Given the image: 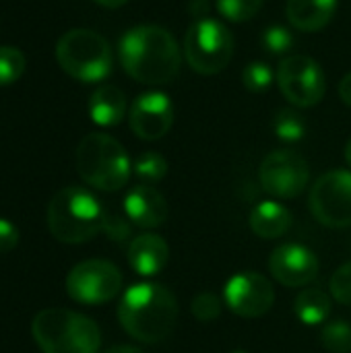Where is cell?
I'll return each mask as SVG.
<instances>
[{
  "instance_id": "30",
  "label": "cell",
  "mask_w": 351,
  "mask_h": 353,
  "mask_svg": "<svg viewBox=\"0 0 351 353\" xmlns=\"http://www.w3.org/2000/svg\"><path fill=\"white\" fill-rule=\"evenodd\" d=\"M130 219L128 217H120V215H110L106 213L103 219V232L114 240V242H124L130 236Z\"/></svg>"
},
{
  "instance_id": "3",
  "label": "cell",
  "mask_w": 351,
  "mask_h": 353,
  "mask_svg": "<svg viewBox=\"0 0 351 353\" xmlns=\"http://www.w3.org/2000/svg\"><path fill=\"white\" fill-rule=\"evenodd\" d=\"M106 211L97 196L81 186L58 190L48 205V228L58 242L85 244L103 230Z\"/></svg>"
},
{
  "instance_id": "19",
  "label": "cell",
  "mask_w": 351,
  "mask_h": 353,
  "mask_svg": "<svg viewBox=\"0 0 351 353\" xmlns=\"http://www.w3.org/2000/svg\"><path fill=\"white\" fill-rule=\"evenodd\" d=\"M126 116V95L116 85H101L89 97V118L103 128L116 126Z\"/></svg>"
},
{
  "instance_id": "12",
  "label": "cell",
  "mask_w": 351,
  "mask_h": 353,
  "mask_svg": "<svg viewBox=\"0 0 351 353\" xmlns=\"http://www.w3.org/2000/svg\"><path fill=\"white\" fill-rule=\"evenodd\" d=\"M225 306L240 319H261L275 304L271 281L254 271H242L228 279L223 288Z\"/></svg>"
},
{
  "instance_id": "13",
  "label": "cell",
  "mask_w": 351,
  "mask_h": 353,
  "mask_svg": "<svg viewBox=\"0 0 351 353\" xmlns=\"http://www.w3.org/2000/svg\"><path fill=\"white\" fill-rule=\"evenodd\" d=\"M130 130L143 141H159L174 124V103L161 91L141 93L128 112Z\"/></svg>"
},
{
  "instance_id": "24",
  "label": "cell",
  "mask_w": 351,
  "mask_h": 353,
  "mask_svg": "<svg viewBox=\"0 0 351 353\" xmlns=\"http://www.w3.org/2000/svg\"><path fill=\"white\" fill-rule=\"evenodd\" d=\"M321 343L331 353H351V325L345 321H331L321 331Z\"/></svg>"
},
{
  "instance_id": "5",
  "label": "cell",
  "mask_w": 351,
  "mask_h": 353,
  "mask_svg": "<svg viewBox=\"0 0 351 353\" xmlns=\"http://www.w3.org/2000/svg\"><path fill=\"white\" fill-rule=\"evenodd\" d=\"M77 172L85 184L103 192H116L130 180L132 163L114 137L91 132L77 147Z\"/></svg>"
},
{
  "instance_id": "11",
  "label": "cell",
  "mask_w": 351,
  "mask_h": 353,
  "mask_svg": "<svg viewBox=\"0 0 351 353\" xmlns=\"http://www.w3.org/2000/svg\"><path fill=\"white\" fill-rule=\"evenodd\" d=\"M259 180L267 194L275 199H296L310 182V168L300 153L277 149L263 159Z\"/></svg>"
},
{
  "instance_id": "36",
  "label": "cell",
  "mask_w": 351,
  "mask_h": 353,
  "mask_svg": "<svg viewBox=\"0 0 351 353\" xmlns=\"http://www.w3.org/2000/svg\"><path fill=\"white\" fill-rule=\"evenodd\" d=\"M345 159H348V163L351 165V139L348 141V145H345Z\"/></svg>"
},
{
  "instance_id": "21",
  "label": "cell",
  "mask_w": 351,
  "mask_h": 353,
  "mask_svg": "<svg viewBox=\"0 0 351 353\" xmlns=\"http://www.w3.org/2000/svg\"><path fill=\"white\" fill-rule=\"evenodd\" d=\"M273 130L283 143H298L306 137V122L296 110H279L273 120Z\"/></svg>"
},
{
  "instance_id": "9",
  "label": "cell",
  "mask_w": 351,
  "mask_h": 353,
  "mask_svg": "<svg viewBox=\"0 0 351 353\" xmlns=\"http://www.w3.org/2000/svg\"><path fill=\"white\" fill-rule=\"evenodd\" d=\"M275 81L283 97L296 108H312L321 103L327 93V79L321 64L304 54L283 58Z\"/></svg>"
},
{
  "instance_id": "29",
  "label": "cell",
  "mask_w": 351,
  "mask_h": 353,
  "mask_svg": "<svg viewBox=\"0 0 351 353\" xmlns=\"http://www.w3.org/2000/svg\"><path fill=\"white\" fill-rule=\"evenodd\" d=\"M329 288H331V294L333 298L343 304V306H351V261L341 265L333 275H331V281H329Z\"/></svg>"
},
{
  "instance_id": "7",
  "label": "cell",
  "mask_w": 351,
  "mask_h": 353,
  "mask_svg": "<svg viewBox=\"0 0 351 353\" xmlns=\"http://www.w3.org/2000/svg\"><path fill=\"white\" fill-rule=\"evenodd\" d=\"M184 56L194 72L217 74L234 56V37L221 21L199 19L184 35Z\"/></svg>"
},
{
  "instance_id": "6",
  "label": "cell",
  "mask_w": 351,
  "mask_h": 353,
  "mask_svg": "<svg viewBox=\"0 0 351 353\" xmlns=\"http://www.w3.org/2000/svg\"><path fill=\"white\" fill-rule=\"evenodd\" d=\"M56 62L81 83H99L112 72V48L103 35L91 29H70L56 43Z\"/></svg>"
},
{
  "instance_id": "26",
  "label": "cell",
  "mask_w": 351,
  "mask_h": 353,
  "mask_svg": "<svg viewBox=\"0 0 351 353\" xmlns=\"http://www.w3.org/2000/svg\"><path fill=\"white\" fill-rule=\"evenodd\" d=\"M273 81H275L273 70H271L265 62H261V60L246 64L244 70H242V83H244V87H246L248 91H252V93H263V91H267V89L273 85Z\"/></svg>"
},
{
  "instance_id": "25",
  "label": "cell",
  "mask_w": 351,
  "mask_h": 353,
  "mask_svg": "<svg viewBox=\"0 0 351 353\" xmlns=\"http://www.w3.org/2000/svg\"><path fill=\"white\" fill-rule=\"evenodd\" d=\"M265 0H215L219 14L232 23H244L259 14Z\"/></svg>"
},
{
  "instance_id": "22",
  "label": "cell",
  "mask_w": 351,
  "mask_h": 353,
  "mask_svg": "<svg viewBox=\"0 0 351 353\" xmlns=\"http://www.w3.org/2000/svg\"><path fill=\"white\" fill-rule=\"evenodd\" d=\"M132 170H134V176L143 180L145 184H157L168 176V161L163 155L155 151H147L134 159Z\"/></svg>"
},
{
  "instance_id": "16",
  "label": "cell",
  "mask_w": 351,
  "mask_h": 353,
  "mask_svg": "<svg viewBox=\"0 0 351 353\" xmlns=\"http://www.w3.org/2000/svg\"><path fill=\"white\" fill-rule=\"evenodd\" d=\"M170 263V246L157 234H141L128 244V265L141 277L159 275Z\"/></svg>"
},
{
  "instance_id": "31",
  "label": "cell",
  "mask_w": 351,
  "mask_h": 353,
  "mask_svg": "<svg viewBox=\"0 0 351 353\" xmlns=\"http://www.w3.org/2000/svg\"><path fill=\"white\" fill-rule=\"evenodd\" d=\"M19 244V230L12 221L0 217V254L14 250Z\"/></svg>"
},
{
  "instance_id": "20",
  "label": "cell",
  "mask_w": 351,
  "mask_h": 353,
  "mask_svg": "<svg viewBox=\"0 0 351 353\" xmlns=\"http://www.w3.org/2000/svg\"><path fill=\"white\" fill-rule=\"evenodd\" d=\"M294 312L300 323L317 327L329 321L331 316V298L319 288H306L294 302Z\"/></svg>"
},
{
  "instance_id": "15",
  "label": "cell",
  "mask_w": 351,
  "mask_h": 353,
  "mask_svg": "<svg viewBox=\"0 0 351 353\" xmlns=\"http://www.w3.org/2000/svg\"><path fill=\"white\" fill-rule=\"evenodd\" d=\"M124 215L141 230H155L168 219V201L151 184H139L124 196Z\"/></svg>"
},
{
  "instance_id": "27",
  "label": "cell",
  "mask_w": 351,
  "mask_h": 353,
  "mask_svg": "<svg viewBox=\"0 0 351 353\" xmlns=\"http://www.w3.org/2000/svg\"><path fill=\"white\" fill-rule=\"evenodd\" d=\"M190 312L199 323H213L221 316V300L211 292H203L192 300Z\"/></svg>"
},
{
  "instance_id": "32",
  "label": "cell",
  "mask_w": 351,
  "mask_h": 353,
  "mask_svg": "<svg viewBox=\"0 0 351 353\" xmlns=\"http://www.w3.org/2000/svg\"><path fill=\"white\" fill-rule=\"evenodd\" d=\"M190 14H194L197 21L199 19H207V14H209V2L207 0H192L190 2Z\"/></svg>"
},
{
  "instance_id": "17",
  "label": "cell",
  "mask_w": 351,
  "mask_h": 353,
  "mask_svg": "<svg viewBox=\"0 0 351 353\" xmlns=\"http://www.w3.org/2000/svg\"><path fill=\"white\" fill-rule=\"evenodd\" d=\"M250 230L263 240L285 236L294 225V215L279 201H261L252 207L248 217Z\"/></svg>"
},
{
  "instance_id": "37",
  "label": "cell",
  "mask_w": 351,
  "mask_h": 353,
  "mask_svg": "<svg viewBox=\"0 0 351 353\" xmlns=\"http://www.w3.org/2000/svg\"><path fill=\"white\" fill-rule=\"evenodd\" d=\"M230 353H246V352H242V350H236V352H230Z\"/></svg>"
},
{
  "instance_id": "23",
  "label": "cell",
  "mask_w": 351,
  "mask_h": 353,
  "mask_svg": "<svg viewBox=\"0 0 351 353\" xmlns=\"http://www.w3.org/2000/svg\"><path fill=\"white\" fill-rule=\"evenodd\" d=\"M27 60L19 48L0 46V87H8L17 83L25 72Z\"/></svg>"
},
{
  "instance_id": "10",
  "label": "cell",
  "mask_w": 351,
  "mask_h": 353,
  "mask_svg": "<svg viewBox=\"0 0 351 353\" xmlns=\"http://www.w3.org/2000/svg\"><path fill=\"white\" fill-rule=\"evenodd\" d=\"M310 211L317 221L331 230H343L351 225V172L331 170L323 174L308 199Z\"/></svg>"
},
{
  "instance_id": "2",
  "label": "cell",
  "mask_w": 351,
  "mask_h": 353,
  "mask_svg": "<svg viewBox=\"0 0 351 353\" xmlns=\"http://www.w3.org/2000/svg\"><path fill=\"white\" fill-rule=\"evenodd\" d=\"M122 329L141 343L166 341L178 323V300L159 283H137L128 288L118 304Z\"/></svg>"
},
{
  "instance_id": "35",
  "label": "cell",
  "mask_w": 351,
  "mask_h": 353,
  "mask_svg": "<svg viewBox=\"0 0 351 353\" xmlns=\"http://www.w3.org/2000/svg\"><path fill=\"white\" fill-rule=\"evenodd\" d=\"M93 2H97V4L103 6V8H120V6H124L128 0H93Z\"/></svg>"
},
{
  "instance_id": "28",
  "label": "cell",
  "mask_w": 351,
  "mask_h": 353,
  "mask_svg": "<svg viewBox=\"0 0 351 353\" xmlns=\"http://www.w3.org/2000/svg\"><path fill=\"white\" fill-rule=\"evenodd\" d=\"M263 46L271 54H288L294 48V35L283 25H271L263 33Z\"/></svg>"
},
{
  "instance_id": "1",
  "label": "cell",
  "mask_w": 351,
  "mask_h": 353,
  "mask_svg": "<svg viewBox=\"0 0 351 353\" xmlns=\"http://www.w3.org/2000/svg\"><path fill=\"white\" fill-rule=\"evenodd\" d=\"M120 64L128 77L145 85L172 83L182 66V52L174 35L159 25H137L118 43Z\"/></svg>"
},
{
  "instance_id": "14",
  "label": "cell",
  "mask_w": 351,
  "mask_h": 353,
  "mask_svg": "<svg viewBox=\"0 0 351 353\" xmlns=\"http://www.w3.org/2000/svg\"><path fill=\"white\" fill-rule=\"evenodd\" d=\"M319 256L304 244L277 246L269 256L271 275L288 288L310 285L319 275Z\"/></svg>"
},
{
  "instance_id": "4",
  "label": "cell",
  "mask_w": 351,
  "mask_h": 353,
  "mask_svg": "<svg viewBox=\"0 0 351 353\" xmlns=\"http://www.w3.org/2000/svg\"><path fill=\"white\" fill-rule=\"evenodd\" d=\"M35 343L43 353H97L99 327L85 314L66 308H48L31 323Z\"/></svg>"
},
{
  "instance_id": "34",
  "label": "cell",
  "mask_w": 351,
  "mask_h": 353,
  "mask_svg": "<svg viewBox=\"0 0 351 353\" xmlns=\"http://www.w3.org/2000/svg\"><path fill=\"white\" fill-rule=\"evenodd\" d=\"M103 353H145L143 350H139V347H132V345H114V347H110L108 352Z\"/></svg>"
},
{
  "instance_id": "8",
  "label": "cell",
  "mask_w": 351,
  "mask_h": 353,
  "mask_svg": "<svg viewBox=\"0 0 351 353\" xmlns=\"http://www.w3.org/2000/svg\"><path fill=\"white\" fill-rule=\"evenodd\" d=\"M122 290L120 269L101 259H89L70 269L66 275V294L85 306H99L114 300Z\"/></svg>"
},
{
  "instance_id": "33",
  "label": "cell",
  "mask_w": 351,
  "mask_h": 353,
  "mask_svg": "<svg viewBox=\"0 0 351 353\" xmlns=\"http://www.w3.org/2000/svg\"><path fill=\"white\" fill-rule=\"evenodd\" d=\"M339 95H341L343 103H348L351 108V72H348L341 79V83H339Z\"/></svg>"
},
{
  "instance_id": "18",
  "label": "cell",
  "mask_w": 351,
  "mask_h": 353,
  "mask_svg": "<svg viewBox=\"0 0 351 353\" xmlns=\"http://www.w3.org/2000/svg\"><path fill=\"white\" fill-rule=\"evenodd\" d=\"M337 10V0H288V21L298 31H321L325 29Z\"/></svg>"
}]
</instances>
